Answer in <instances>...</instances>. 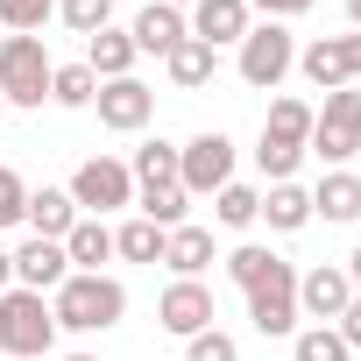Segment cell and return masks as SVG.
I'll list each match as a JSON object with an SVG mask.
<instances>
[{"label": "cell", "mask_w": 361, "mask_h": 361, "mask_svg": "<svg viewBox=\"0 0 361 361\" xmlns=\"http://www.w3.org/2000/svg\"><path fill=\"white\" fill-rule=\"evenodd\" d=\"M50 319H57V333H106V326L128 319V290H121V276H85V269H71V276L50 290Z\"/></svg>", "instance_id": "cell-1"}, {"label": "cell", "mask_w": 361, "mask_h": 361, "mask_svg": "<svg viewBox=\"0 0 361 361\" xmlns=\"http://www.w3.org/2000/svg\"><path fill=\"white\" fill-rule=\"evenodd\" d=\"M305 149H312V106H305V99H269V114H262V149H255L262 177H269V185H290V170L305 163Z\"/></svg>", "instance_id": "cell-2"}, {"label": "cell", "mask_w": 361, "mask_h": 361, "mask_svg": "<svg viewBox=\"0 0 361 361\" xmlns=\"http://www.w3.org/2000/svg\"><path fill=\"white\" fill-rule=\"evenodd\" d=\"M57 347V319H50V298L36 290H0V354L8 361H43Z\"/></svg>", "instance_id": "cell-3"}, {"label": "cell", "mask_w": 361, "mask_h": 361, "mask_svg": "<svg viewBox=\"0 0 361 361\" xmlns=\"http://www.w3.org/2000/svg\"><path fill=\"white\" fill-rule=\"evenodd\" d=\"M50 50L43 36H0V106H43L50 99Z\"/></svg>", "instance_id": "cell-4"}, {"label": "cell", "mask_w": 361, "mask_h": 361, "mask_svg": "<svg viewBox=\"0 0 361 361\" xmlns=\"http://www.w3.org/2000/svg\"><path fill=\"white\" fill-rule=\"evenodd\" d=\"M234 71H241V85H255V92H276V85L298 71V36H290L283 22H255V29L241 36V57H234Z\"/></svg>", "instance_id": "cell-5"}, {"label": "cell", "mask_w": 361, "mask_h": 361, "mask_svg": "<svg viewBox=\"0 0 361 361\" xmlns=\"http://www.w3.org/2000/svg\"><path fill=\"white\" fill-rule=\"evenodd\" d=\"M71 206L85 213V220H106V213H121V206H135V177H128V163L121 156H85L78 170H71Z\"/></svg>", "instance_id": "cell-6"}, {"label": "cell", "mask_w": 361, "mask_h": 361, "mask_svg": "<svg viewBox=\"0 0 361 361\" xmlns=\"http://www.w3.org/2000/svg\"><path fill=\"white\" fill-rule=\"evenodd\" d=\"M248 319H255V333L262 340H283V333H298V269L276 255L255 283H248Z\"/></svg>", "instance_id": "cell-7"}, {"label": "cell", "mask_w": 361, "mask_h": 361, "mask_svg": "<svg viewBox=\"0 0 361 361\" xmlns=\"http://www.w3.org/2000/svg\"><path fill=\"white\" fill-rule=\"evenodd\" d=\"M312 156H326V163L361 156V92L354 85H340V92H326V106H312Z\"/></svg>", "instance_id": "cell-8"}, {"label": "cell", "mask_w": 361, "mask_h": 361, "mask_svg": "<svg viewBox=\"0 0 361 361\" xmlns=\"http://www.w3.org/2000/svg\"><path fill=\"white\" fill-rule=\"evenodd\" d=\"M177 185H185L192 199H213L220 185H234V142H227L220 128L192 135L185 149H177Z\"/></svg>", "instance_id": "cell-9"}, {"label": "cell", "mask_w": 361, "mask_h": 361, "mask_svg": "<svg viewBox=\"0 0 361 361\" xmlns=\"http://www.w3.org/2000/svg\"><path fill=\"white\" fill-rule=\"evenodd\" d=\"M298 71H305L319 92L354 85V78H361V29H354V36H319V43H305V50H298Z\"/></svg>", "instance_id": "cell-10"}, {"label": "cell", "mask_w": 361, "mask_h": 361, "mask_svg": "<svg viewBox=\"0 0 361 361\" xmlns=\"http://www.w3.org/2000/svg\"><path fill=\"white\" fill-rule=\"evenodd\" d=\"M156 326H163V333H177V340L206 333V326H213V290H206L199 276H177V283L156 298Z\"/></svg>", "instance_id": "cell-11"}, {"label": "cell", "mask_w": 361, "mask_h": 361, "mask_svg": "<svg viewBox=\"0 0 361 361\" xmlns=\"http://www.w3.org/2000/svg\"><path fill=\"white\" fill-rule=\"evenodd\" d=\"M347 305H354V283H347V269L319 262V269H305V276H298V319H312V326H333Z\"/></svg>", "instance_id": "cell-12"}, {"label": "cell", "mask_w": 361, "mask_h": 361, "mask_svg": "<svg viewBox=\"0 0 361 361\" xmlns=\"http://www.w3.org/2000/svg\"><path fill=\"white\" fill-rule=\"evenodd\" d=\"M99 128H114V135H135V128H149V114H156V92L142 85V78H114V85H99Z\"/></svg>", "instance_id": "cell-13"}, {"label": "cell", "mask_w": 361, "mask_h": 361, "mask_svg": "<svg viewBox=\"0 0 361 361\" xmlns=\"http://www.w3.org/2000/svg\"><path fill=\"white\" fill-rule=\"evenodd\" d=\"M64 276H71V255H64V241H43V234H29V241L15 248V283H22V290H36V298H43V290H57Z\"/></svg>", "instance_id": "cell-14"}, {"label": "cell", "mask_w": 361, "mask_h": 361, "mask_svg": "<svg viewBox=\"0 0 361 361\" xmlns=\"http://www.w3.org/2000/svg\"><path fill=\"white\" fill-rule=\"evenodd\" d=\"M185 29L220 50V43H241V36L255 29V8H248V0H199V8L185 15Z\"/></svg>", "instance_id": "cell-15"}, {"label": "cell", "mask_w": 361, "mask_h": 361, "mask_svg": "<svg viewBox=\"0 0 361 361\" xmlns=\"http://www.w3.org/2000/svg\"><path fill=\"white\" fill-rule=\"evenodd\" d=\"M135 57H142V50H135V36H128V29H114V22H106L99 36H85V71H92L99 85L135 78Z\"/></svg>", "instance_id": "cell-16"}, {"label": "cell", "mask_w": 361, "mask_h": 361, "mask_svg": "<svg viewBox=\"0 0 361 361\" xmlns=\"http://www.w3.org/2000/svg\"><path fill=\"white\" fill-rule=\"evenodd\" d=\"M128 36H135V50H142V57H170L192 29H185V8H163V0H149V8L135 15V29H128Z\"/></svg>", "instance_id": "cell-17"}, {"label": "cell", "mask_w": 361, "mask_h": 361, "mask_svg": "<svg viewBox=\"0 0 361 361\" xmlns=\"http://www.w3.org/2000/svg\"><path fill=\"white\" fill-rule=\"evenodd\" d=\"M163 71H170V85H177V92H206V85L220 78V50H213V43H199V36H185V43L163 57Z\"/></svg>", "instance_id": "cell-18"}, {"label": "cell", "mask_w": 361, "mask_h": 361, "mask_svg": "<svg viewBox=\"0 0 361 361\" xmlns=\"http://www.w3.org/2000/svg\"><path fill=\"white\" fill-rule=\"evenodd\" d=\"M163 262H170L177 276H206V269L220 262L213 227H192V220H185V227H170V234H163Z\"/></svg>", "instance_id": "cell-19"}, {"label": "cell", "mask_w": 361, "mask_h": 361, "mask_svg": "<svg viewBox=\"0 0 361 361\" xmlns=\"http://www.w3.org/2000/svg\"><path fill=\"white\" fill-rule=\"evenodd\" d=\"M312 220H326V227H340V220H361V177H354V170H333V177H319V192H312Z\"/></svg>", "instance_id": "cell-20"}, {"label": "cell", "mask_w": 361, "mask_h": 361, "mask_svg": "<svg viewBox=\"0 0 361 361\" xmlns=\"http://www.w3.org/2000/svg\"><path fill=\"white\" fill-rule=\"evenodd\" d=\"M22 220H29L43 241H64V234H71L85 213L71 206V192H50V185H43V192H29V213H22Z\"/></svg>", "instance_id": "cell-21"}, {"label": "cell", "mask_w": 361, "mask_h": 361, "mask_svg": "<svg viewBox=\"0 0 361 361\" xmlns=\"http://www.w3.org/2000/svg\"><path fill=\"white\" fill-rule=\"evenodd\" d=\"M64 255H71V269L99 276V262L114 255V227H106V220H78V227L64 234Z\"/></svg>", "instance_id": "cell-22"}, {"label": "cell", "mask_w": 361, "mask_h": 361, "mask_svg": "<svg viewBox=\"0 0 361 361\" xmlns=\"http://www.w3.org/2000/svg\"><path fill=\"white\" fill-rule=\"evenodd\" d=\"M262 220H269L276 234H298V227L312 220V192H305V185H269V192H262Z\"/></svg>", "instance_id": "cell-23"}, {"label": "cell", "mask_w": 361, "mask_h": 361, "mask_svg": "<svg viewBox=\"0 0 361 361\" xmlns=\"http://www.w3.org/2000/svg\"><path fill=\"white\" fill-rule=\"evenodd\" d=\"M128 177H135V192H149V185H177V142H142L135 149V163H128Z\"/></svg>", "instance_id": "cell-24"}, {"label": "cell", "mask_w": 361, "mask_h": 361, "mask_svg": "<svg viewBox=\"0 0 361 361\" xmlns=\"http://www.w3.org/2000/svg\"><path fill=\"white\" fill-rule=\"evenodd\" d=\"M135 206H142V220H156V227L170 234V227H185L192 192H185V185H149V192H135Z\"/></svg>", "instance_id": "cell-25"}, {"label": "cell", "mask_w": 361, "mask_h": 361, "mask_svg": "<svg viewBox=\"0 0 361 361\" xmlns=\"http://www.w3.org/2000/svg\"><path fill=\"white\" fill-rule=\"evenodd\" d=\"M213 220H220V227H255V220H262V192L241 185V177L220 185V192H213Z\"/></svg>", "instance_id": "cell-26"}, {"label": "cell", "mask_w": 361, "mask_h": 361, "mask_svg": "<svg viewBox=\"0 0 361 361\" xmlns=\"http://www.w3.org/2000/svg\"><path fill=\"white\" fill-rule=\"evenodd\" d=\"M114 255H121V262H163V227L135 213L128 227H114Z\"/></svg>", "instance_id": "cell-27"}, {"label": "cell", "mask_w": 361, "mask_h": 361, "mask_svg": "<svg viewBox=\"0 0 361 361\" xmlns=\"http://www.w3.org/2000/svg\"><path fill=\"white\" fill-rule=\"evenodd\" d=\"M50 99L71 106V114H85V106L99 99V78H92L85 64H57V71H50Z\"/></svg>", "instance_id": "cell-28"}, {"label": "cell", "mask_w": 361, "mask_h": 361, "mask_svg": "<svg viewBox=\"0 0 361 361\" xmlns=\"http://www.w3.org/2000/svg\"><path fill=\"white\" fill-rule=\"evenodd\" d=\"M354 347L340 340V326H305V333H290V361H347Z\"/></svg>", "instance_id": "cell-29"}, {"label": "cell", "mask_w": 361, "mask_h": 361, "mask_svg": "<svg viewBox=\"0 0 361 361\" xmlns=\"http://www.w3.org/2000/svg\"><path fill=\"white\" fill-rule=\"evenodd\" d=\"M50 15H57V0H0V29H15V36H43Z\"/></svg>", "instance_id": "cell-30"}, {"label": "cell", "mask_w": 361, "mask_h": 361, "mask_svg": "<svg viewBox=\"0 0 361 361\" xmlns=\"http://www.w3.org/2000/svg\"><path fill=\"white\" fill-rule=\"evenodd\" d=\"M57 22L78 29V36H99L114 22V0H57Z\"/></svg>", "instance_id": "cell-31"}, {"label": "cell", "mask_w": 361, "mask_h": 361, "mask_svg": "<svg viewBox=\"0 0 361 361\" xmlns=\"http://www.w3.org/2000/svg\"><path fill=\"white\" fill-rule=\"evenodd\" d=\"M185 361H241V340H234V333H220V326H206V333H192V340H185Z\"/></svg>", "instance_id": "cell-32"}, {"label": "cell", "mask_w": 361, "mask_h": 361, "mask_svg": "<svg viewBox=\"0 0 361 361\" xmlns=\"http://www.w3.org/2000/svg\"><path fill=\"white\" fill-rule=\"evenodd\" d=\"M22 213H29V185H22V170L0 163V227H15Z\"/></svg>", "instance_id": "cell-33"}, {"label": "cell", "mask_w": 361, "mask_h": 361, "mask_svg": "<svg viewBox=\"0 0 361 361\" xmlns=\"http://www.w3.org/2000/svg\"><path fill=\"white\" fill-rule=\"evenodd\" d=\"M269 262H276V255H269V248H255V241H241V248H234V255H227V276H234V283H241V290H248V283H255V276H262V269H269Z\"/></svg>", "instance_id": "cell-34"}, {"label": "cell", "mask_w": 361, "mask_h": 361, "mask_svg": "<svg viewBox=\"0 0 361 361\" xmlns=\"http://www.w3.org/2000/svg\"><path fill=\"white\" fill-rule=\"evenodd\" d=\"M248 8H262V22H283V15H305L312 0H248Z\"/></svg>", "instance_id": "cell-35"}, {"label": "cell", "mask_w": 361, "mask_h": 361, "mask_svg": "<svg viewBox=\"0 0 361 361\" xmlns=\"http://www.w3.org/2000/svg\"><path fill=\"white\" fill-rule=\"evenodd\" d=\"M333 326H340V340H347V347H361V298H354V305H347Z\"/></svg>", "instance_id": "cell-36"}, {"label": "cell", "mask_w": 361, "mask_h": 361, "mask_svg": "<svg viewBox=\"0 0 361 361\" xmlns=\"http://www.w3.org/2000/svg\"><path fill=\"white\" fill-rule=\"evenodd\" d=\"M0 290H15V248H0Z\"/></svg>", "instance_id": "cell-37"}, {"label": "cell", "mask_w": 361, "mask_h": 361, "mask_svg": "<svg viewBox=\"0 0 361 361\" xmlns=\"http://www.w3.org/2000/svg\"><path fill=\"white\" fill-rule=\"evenodd\" d=\"M347 283H354V298H361V248L347 255Z\"/></svg>", "instance_id": "cell-38"}, {"label": "cell", "mask_w": 361, "mask_h": 361, "mask_svg": "<svg viewBox=\"0 0 361 361\" xmlns=\"http://www.w3.org/2000/svg\"><path fill=\"white\" fill-rule=\"evenodd\" d=\"M347 22H354V29H361V0H347Z\"/></svg>", "instance_id": "cell-39"}, {"label": "cell", "mask_w": 361, "mask_h": 361, "mask_svg": "<svg viewBox=\"0 0 361 361\" xmlns=\"http://www.w3.org/2000/svg\"><path fill=\"white\" fill-rule=\"evenodd\" d=\"M163 8H199V0H163Z\"/></svg>", "instance_id": "cell-40"}, {"label": "cell", "mask_w": 361, "mask_h": 361, "mask_svg": "<svg viewBox=\"0 0 361 361\" xmlns=\"http://www.w3.org/2000/svg\"><path fill=\"white\" fill-rule=\"evenodd\" d=\"M64 361H99V354H64Z\"/></svg>", "instance_id": "cell-41"}, {"label": "cell", "mask_w": 361, "mask_h": 361, "mask_svg": "<svg viewBox=\"0 0 361 361\" xmlns=\"http://www.w3.org/2000/svg\"><path fill=\"white\" fill-rule=\"evenodd\" d=\"M0 114H8V106H0Z\"/></svg>", "instance_id": "cell-42"}]
</instances>
